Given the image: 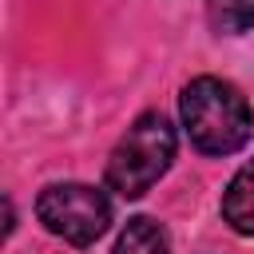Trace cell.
I'll return each instance as SVG.
<instances>
[{
    "mask_svg": "<svg viewBox=\"0 0 254 254\" xmlns=\"http://www.w3.org/2000/svg\"><path fill=\"white\" fill-rule=\"evenodd\" d=\"M179 115H183L187 139L202 155H234L250 139V127H254L242 91L214 75H198L183 87Z\"/></svg>",
    "mask_w": 254,
    "mask_h": 254,
    "instance_id": "obj_1",
    "label": "cell"
},
{
    "mask_svg": "<svg viewBox=\"0 0 254 254\" xmlns=\"http://www.w3.org/2000/svg\"><path fill=\"white\" fill-rule=\"evenodd\" d=\"M171 159H175V127L159 111H147L115 143L107 159V187L123 198H139L167 175Z\"/></svg>",
    "mask_w": 254,
    "mask_h": 254,
    "instance_id": "obj_2",
    "label": "cell"
},
{
    "mask_svg": "<svg viewBox=\"0 0 254 254\" xmlns=\"http://www.w3.org/2000/svg\"><path fill=\"white\" fill-rule=\"evenodd\" d=\"M36 214L56 238H64L71 246H91L111 226L107 194L87 187V183H56V187H48L36 198Z\"/></svg>",
    "mask_w": 254,
    "mask_h": 254,
    "instance_id": "obj_3",
    "label": "cell"
},
{
    "mask_svg": "<svg viewBox=\"0 0 254 254\" xmlns=\"http://www.w3.org/2000/svg\"><path fill=\"white\" fill-rule=\"evenodd\" d=\"M222 218L230 222V230L254 238V163H246L230 179V187L222 194Z\"/></svg>",
    "mask_w": 254,
    "mask_h": 254,
    "instance_id": "obj_4",
    "label": "cell"
},
{
    "mask_svg": "<svg viewBox=\"0 0 254 254\" xmlns=\"http://www.w3.org/2000/svg\"><path fill=\"white\" fill-rule=\"evenodd\" d=\"M111 254H171V246H167V234H163L159 222H151V218H131V222L119 230Z\"/></svg>",
    "mask_w": 254,
    "mask_h": 254,
    "instance_id": "obj_5",
    "label": "cell"
},
{
    "mask_svg": "<svg viewBox=\"0 0 254 254\" xmlns=\"http://www.w3.org/2000/svg\"><path fill=\"white\" fill-rule=\"evenodd\" d=\"M206 16H210L214 32L238 36L254 24V0H206Z\"/></svg>",
    "mask_w": 254,
    "mask_h": 254,
    "instance_id": "obj_6",
    "label": "cell"
}]
</instances>
